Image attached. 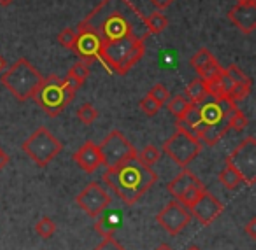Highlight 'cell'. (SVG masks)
Wrapping results in <instances>:
<instances>
[{
	"label": "cell",
	"mask_w": 256,
	"mask_h": 250,
	"mask_svg": "<svg viewBox=\"0 0 256 250\" xmlns=\"http://www.w3.org/2000/svg\"><path fill=\"white\" fill-rule=\"evenodd\" d=\"M144 18L146 16L130 0H102L79 25L96 33L102 44L121 39H139L146 42L150 32Z\"/></svg>",
	"instance_id": "6da1fadb"
},
{
	"label": "cell",
	"mask_w": 256,
	"mask_h": 250,
	"mask_svg": "<svg viewBox=\"0 0 256 250\" xmlns=\"http://www.w3.org/2000/svg\"><path fill=\"white\" fill-rule=\"evenodd\" d=\"M158 180L151 166H146L139 158H132L114 168H107L104 182L114 191L118 198L126 205H136Z\"/></svg>",
	"instance_id": "7a4b0ae2"
},
{
	"label": "cell",
	"mask_w": 256,
	"mask_h": 250,
	"mask_svg": "<svg viewBox=\"0 0 256 250\" xmlns=\"http://www.w3.org/2000/svg\"><path fill=\"white\" fill-rule=\"evenodd\" d=\"M146 54V42L139 39H121L102 44L100 63L116 75H126Z\"/></svg>",
	"instance_id": "3957f363"
},
{
	"label": "cell",
	"mask_w": 256,
	"mask_h": 250,
	"mask_svg": "<svg viewBox=\"0 0 256 250\" xmlns=\"http://www.w3.org/2000/svg\"><path fill=\"white\" fill-rule=\"evenodd\" d=\"M0 81L16 100L26 102L39 91L44 82V75L26 58H20L2 74Z\"/></svg>",
	"instance_id": "277c9868"
},
{
	"label": "cell",
	"mask_w": 256,
	"mask_h": 250,
	"mask_svg": "<svg viewBox=\"0 0 256 250\" xmlns=\"http://www.w3.org/2000/svg\"><path fill=\"white\" fill-rule=\"evenodd\" d=\"M76 93L78 91H74L65 79H60L58 75H50L44 79L34 100L39 103V107L48 116L56 117L70 105V102L76 98Z\"/></svg>",
	"instance_id": "5b68a950"
},
{
	"label": "cell",
	"mask_w": 256,
	"mask_h": 250,
	"mask_svg": "<svg viewBox=\"0 0 256 250\" xmlns=\"http://www.w3.org/2000/svg\"><path fill=\"white\" fill-rule=\"evenodd\" d=\"M23 151L37 166L46 168L64 151V144L46 126H40L23 142Z\"/></svg>",
	"instance_id": "8992f818"
},
{
	"label": "cell",
	"mask_w": 256,
	"mask_h": 250,
	"mask_svg": "<svg viewBox=\"0 0 256 250\" xmlns=\"http://www.w3.org/2000/svg\"><path fill=\"white\" fill-rule=\"evenodd\" d=\"M164 152L181 168H186L202 152V142L188 131L178 128V131L164 144Z\"/></svg>",
	"instance_id": "52a82bcc"
},
{
	"label": "cell",
	"mask_w": 256,
	"mask_h": 250,
	"mask_svg": "<svg viewBox=\"0 0 256 250\" xmlns=\"http://www.w3.org/2000/svg\"><path fill=\"white\" fill-rule=\"evenodd\" d=\"M98 147L100 154H102V165H106L107 168H114V166L137 156L136 147L130 144V140L120 130L110 131Z\"/></svg>",
	"instance_id": "ba28073f"
},
{
	"label": "cell",
	"mask_w": 256,
	"mask_h": 250,
	"mask_svg": "<svg viewBox=\"0 0 256 250\" xmlns=\"http://www.w3.org/2000/svg\"><path fill=\"white\" fill-rule=\"evenodd\" d=\"M224 163H230L248 186L256 182V140L254 137H248L234 149L232 154L226 156Z\"/></svg>",
	"instance_id": "9c48e42d"
},
{
	"label": "cell",
	"mask_w": 256,
	"mask_h": 250,
	"mask_svg": "<svg viewBox=\"0 0 256 250\" xmlns=\"http://www.w3.org/2000/svg\"><path fill=\"white\" fill-rule=\"evenodd\" d=\"M112 201V196L100 186L98 182H90L81 193L76 196V203L81 207V210L90 217H98L100 214L107 210V207Z\"/></svg>",
	"instance_id": "30bf717a"
},
{
	"label": "cell",
	"mask_w": 256,
	"mask_h": 250,
	"mask_svg": "<svg viewBox=\"0 0 256 250\" xmlns=\"http://www.w3.org/2000/svg\"><path fill=\"white\" fill-rule=\"evenodd\" d=\"M193 215L188 207L179 203L178 200L170 201L164 207V210L156 215V222L172 236H178L186 226L192 222Z\"/></svg>",
	"instance_id": "8fae6325"
},
{
	"label": "cell",
	"mask_w": 256,
	"mask_h": 250,
	"mask_svg": "<svg viewBox=\"0 0 256 250\" xmlns=\"http://www.w3.org/2000/svg\"><path fill=\"white\" fill-rule=\"evenodd\" d=\"M100 49H102V40L96 37V33L79 25L76 30L74 46H72L76 56H79V60L82 61L93 63V61H100Z\"/></svg>",
	"instance_id": "7c38bea8"
},
{
	"label": "cell",
	"mask_w": 256,
	"mask_h": 250,
	"mask_svg": "<svg viewBox=\"0 0 256 250\" xmlns=\"http://www.w3.org/2000/svg\"><path fill=\"white\" fill-rule=\"evenodd\" d=\"M224 210V205L214 196L209 191H204L202 196L193 203V207H190L192 215L204 226H209L210 222H214Z\"/></svg>",
	"instance_id": "4fadbf2b"
},
{
	"label": "cell",
	"mask_w": 256,
	"mask_h": 250,
	"mask_svg": "<svg viewBox=\"0 0 256 250\" xmlns=\"http://www.w3.org/2000/svg\"><path fill=\"white\" fill-rule=\"evenodd\" d=\"M190 63H192L193 70L198 74V77L204 79V81L218 77V75H221V72L224 70V68L218 63L214 54L210 53L209 49H206V47L196 51V53L192 56V61H190Z\"/></svg>",
	"instance_id": "5bb4252c"
},
{
	"label": "cell",
	"mask_w": 256,
	"mask_h": 250,
	"mask_svg": "<svg viewBox=\"0 0 256 250\" xmlns=\"http://www.w3.org/2000/svg\"><path fill=\"white\" fill-rule=\"evenodd\" d=\"M74 161L79 165V168L86 173L96 172V168H100L102 165V154H100V147L95 142H86L79 147V151L74 152Z\"/></svg>",
	"instance_id": "9a60e30c"
},
{
	"label": "cell",
	"mask_w": 256,
	"mask_h": 250,
	"mask_svg": "<svg viewBox=\"0 0 256 250\" xmlns=\"http://www.w3.org/2000/svg\"><path fill=\"white\" fill-rule=\"evenodd\" d=\"M228 19L246 35H251L256 30V5L237 4L228 12Z\"/></svg>",
	"instance_id": "2e32d148"
},
{
	"label": "cell",
	"mask_w": 256,
	"mask_h": 250,
	"mask_svg": "<svg viewBox=\"0 0 256 250\" xmlns=\"http://www.w3.org/2000/svg\"><path fill=\"white\" fill-rule=\"evenodd\" d=\"M198 184H202L200 179L188 168V166H186V168L181 170V173H179L172 182L167 184V191L179 201L182 196H184L186 191H190L193 186H198Z\"/></svg>",
	"instance_id": "e0dca14e"
},
{
	"label": "cell",
	"mask_w": 256,
	"mask_h": 250,
	"mask_svg": "<svg viewBox=\"0 0 256 250\" xmlns=\"http://www.w3.org/2000/svg\"><path fill=\"white\" fill-rule=\"evenodd\" d=\"M198 110H200V119L206 126H210V124H218V123H223L226 121L228 117L224 116V112L221 110V105L218 100L210 98V100H206L198 105Z\"/></svg>",
	"instance_id": "ac0fdd59"
},
{
	"label": "cell",
	"mask_w": 256,
	"mask_h": 250,
	"mask_svg": "<svg viewBox=\"0 0 256 250\" xmlns=\"http://www.w3.org/2000/svg\"><path fill=\"white\" fill-rule=\"evenodd\" d=\"M230 126H228V119L223 121V123H218V124H210V126H206L202 130V133L198 135V140L204 142L206 145L209 147H214L224 135L228 133Z\"/></svg>",
	"instance_id": "d6986e66"
},
{
	"label": "cell",
	"mask_w": 256,
	"mask_h": 250,
	"mask_svg": "<svg viewBox=\"0 0 256 250\" xmlns=\"http://www.w3.org/2000/svg\"><path fill=\"white\" fill-rule=\"evenodd\" d=\"M218 180H220L221 186H223L224 189H228V191L237 189V187L244 182V180H242V177H240V173H238L237 170L230 165V163H224V168L220 172Z\"/></svg>",
	"instance_id": "ffe728a7"
},
{
	"label": "cell",
	"mask_w": 256,
	"mask_h": 250,
	"mask_svg": "<svg viewBox=\"0 0 256 250\" xmlns=\"http://www.w3.org/2000/svg\"><path fill=\"white\" fill-rule=\"evenodd\" d=\"M186 98H188L193 105H200V103L207 100L206 84H204V81L200 77L195 79V81H192L188 86H186Z\"/></svg>",
	"instance_id": "44dd1931"
},
{
	"label": "cell",
	"mask_w": 256,
	"mask_h": 250,
	"mask_svg": "<svg viewBox=\"0 0 256 250\" xmlns=\"http://www.w3.org/2000/svg\"><path fill=\"white\" fill-rule=\"evenodd\" d=\"M144 23H146V28H148V32H150V35H158V33L165 32V28L168 26L167 16L162 14L160 11L146 16V18H144Z\"/></svg>",
	"instance_id": "7402d4cb"
},
{
	"label": "cell",
	"mask_w": 256,
	"mask_h": 250,
	"mask_svg": "<svg viewBox=\"0 0 256 250\" xmlns=\"http://www.w3.org/2000/svg\"><path fill=\"white\" fill-rule=\"evenodd\" d=\"M112 217L114 214H109V215H104L100 214L98 217H95V229L98 235H102L104 238H109V236L114 235V231H116L118 224L116 222H112Z\"/></svg>",
	"instance_id": "603a6c76"
},
{
	"label": "cell",
	"mask_w": 256,
	"mask_h": 250,
	"mask_svg": "<svg viewBox=\"0 0 256 250\" xmlns=\"http://www.w3.org/2000/svg\"><path fill=\"white\" fill-rule=\"evenodd\" d=\"M190 105H192V102H190L184 95H176L174 98H170L167 102L168 112H170L172 116H176V119H179V117L184 116V112L190 109Z\"/></svg>",
	"instance_id": "cb8c5ba5"
},
{
	"label": "cell",
	"mask_w": 256,
	"mask_h": 250,
	"mask_svg": "<svg viewBox=\"0 0 256 250\" xmlns=\"http://www.w3.org/2000/svg\"><path fill=\"white\" fill-rule=\"evenodd\" d=\"M137 158H139V161L142 163V165H146V166H154L158 161H160L162 151L156 147V145L150 144V145H146V147H144L140 152H137Z\"/></svg>",
	"instance_id": "d4e9b609"
},
{
	"label": "cell",
	"mask_w": 256,
	"mask_h": 250,
	"mask_svg": "<svg viewBox=\"0 0 256 250\" xmlns=\"http://www.w3.org/2000/svg\"><path fill=\"white\" fill-rule=\"evenodd\" d=\"M251 88H252L251 79H248V81H244V82H235L230 95H228V98L234 100V102H242V100H246L251 95Z\"/></svg>",
	"instance_id": "484cf974"
},
{
	"label": "cell",
	"mask_w": 256,
	"mask_h": 250,
	"mask_svg": "<svg viewBox=\"0 0 256 250\" xmlns=\"http://www.w3.org/2000/svg\"><path fill=\"white\" fill-rule=\"evenodd\" d=\"M96 117H98V110H96L92 103L86 102L78 109V119L81 121L82 124H86V126H92L96 121Z\"/></svg>",
	"instance_id": "4316f807"
},
{
	"label": "cell",
	"mask_w": 256,
	"mask_h": 250,
	"mask_svg": "<svg viewBox=\"0 0 256 250\" xmlns=\"http://www.w3.org/2000/svg\"><path fill=\"white\" fill-rule=\"evenodd\" d=\"M90 65L92 63H88V61H82V60L78 61L76 65H72L67 75L72 79H76L78 82H81V84H84L86 79L90 77Z\"/></svg>",
	"instance_id": "83f0119b"
},
{
	"label": "cell",
	"mask_w": 256,
	"mask_h": 250,
	"mask_svg": "<svg viewBox=\"0 0 256 250\" xmlns=\"http://www.w3.org/2000/svg\"><path fill=\"white\" fill-rule=\"evenodd\" d=\"M36 231H37V235H39L40 238L50 240L51 236H53L54 233H56V224H54L53 219H50V217H42V219H39V221H37V224H36Z\"/></svg>",
	"instance_id": "f1b7e54d"
},
{
	"label": "cell",
	"mask_w": 256,
	"mask_h": 250,
	"mask_svg": "<svg viewBox=\"0 0 256 250\" xmlns=\"http://www.w3.org/2000/svg\"><path fill=\"white\" fill-rule=\"evenodd\" d=\"M248 124H249L248 116H246V114L242 112V110H238V109L235 110L230 117H228V126H230V130H234V131L246 130V128H248Z\"/></svg>",
	"instance_id": "f546056e"
},
{
	"label": "cell",
	"mask_w": 256,
	"mask_h": 250,
	"mask_svg": "<svg viewBox=\"0 0 256 250\" xmlns=\"http://www.w3.org/2000/svg\"><path fill=\"white\" fill-rule=\"evenodd\" d=\"M139 107H140V110H142V112L146 114V116L153 117V116H156V114L160 112V109H162L164 105H162L160 102H156L154 98H151L150 95H146L142 100H140Z\"/></svg>",
	"instance_id": "4dcf8cb0"
},
{
	"label": "cell",
	"mask_w": 256,
	"mask_h": 250,
	"mask_svg": "<svg viewBox=\"0 0 256 250\" xmlns=\"http://www.w3.org/2000/svg\"><path fill=\"white\" fill-rule=\"evenodd\" d=\"M148 95H150L151 98L156 100V102H160L162 105H165V103L170 100V91H168L164 84H154L153 88L150 89V93H148Z\"/></svg>",
	"instance_id": "1f68e13d"
},
{
	"label": "cell",
	"mask_w": 256,
	"mask_h": 250,
	"mask_svg": "<svg viewBox=\"0 0 256 250\" xmlns=\"http://www.w3.org/2000/svg\"><path fill=\"white\" fill-rule=\"evenodd\" d=\"M74 40H76V30H72V28L62 30L60 35H58V42H60V46L65 47V49H70L72 51Z\"/></svg>",
	"instance_id": "d6a6232c"
},
{
	"label": "cell",
	"mask_w": 256,
	"mask_h": 250,
	"mask_svg": "<svg viewBox=\"0 0 256 250\" xmlns=\"http://www.w3.org/2000/svg\"><path fill=\"white\" fill-rule=\"evenodd\" d=\"M224 72H226V75L234 82H244V81H248V79H249L248 75L242 72V68L238 67V65H235V63L228 65V68H224Z\"/></svg>",
	"instance_id": "836d02e7"
},
{
	"label": "cell",
	"mask_w": 256,
	"mask_h": 250,
	"mask_svg": "<svg viewBox=\"0 0 256 250\" xmlns=\"http://www.w3.org/2000/svg\"><path fill=\"white\" fill-rule=\"evenodd\" d=\"M95 250H124V249L120 245V242H116L112 236H109V238L104 240V242L100 243V245L96 247Z\"/></svg>",
	"instance_id": "e575fe53"
},
{
	"label": "cell",
	"mask_w": 256,
	"mask_h": 250,
	"mask_svg": "<svg viewBox=\"0 0 256 250\" xmlns=\"http://www.w3.org/2000/svg\"><path fill=\"white\" fill-rule=\"evenodd\" d=\"M254 226H256V217H252L251 221L246 224V233L249 235V238L251 240H256V229H254Z\"/></svg>",
	"instance_id": "d590c367"
},
{
	"label": "cell",
	"mask_w": 256,
	"mask_h": 250,
	"mask_svg": "<svg viewBox=\"0 0 256 250\" xmlns=\"http://www.w3.org/2000/svg\"><path fill=\"white\" fill-rule=\"evenodd\" d=\"M172 2H174V0H151V4H153L158 11H164V9H167Z\"/></svg>",
	"instance_id": "8d00e7d4"
},
{
	"label": "cell",
	"mask_w": 256,
	"mask_h": 250,
	"mask_svg": "<svg viewBox=\"0 0 256 250\" xmlns=\"http://www.w3.org/2000/svg\"><path fill=\"white\" fill-rule=\"evenodd\" d=\"M9 161H11V156H9L4 149H0V170H4L6 166L9 165Z\"/></svg>",
	"instance_id": "74e56055"
},
{
	"label": "cell",
	"mask_w": 256,
	"mask_h": 250,
	"mask_svg": "<svg viewBox=\"0 0 256 250\" xmlns=\"http://www.w3.org/2000/svg\"><path fill=\"white\" fill-rule=\"evenodd\" d=\"M237 4H242V5H256V0H237Z\"/></svg>",
	"instance_id": "f35d334b"
},
{
	"label": "cell",
	"mask_w": 256,
	"mask_h": 250,
	"mask_svg": "<svg viewBox=\"0 0 256 250\" xmlns=\"http://www.w3.org/2000/svg\"><path fill=\"white\" fill-rule=\"evenodd\" d=\"M6 67H8V63H6V60H4V56L0 54V74L6 70Z\"/></svg>",
	"instance_id": "ab89813d"
},
{
	"label": "cell",
	"mask_w": 256,
	"mask_h": 250,
	"mask_svg": "<svg viewBox=\"0 0 256 250\" xmlns=\"http://www.w3.org/2000/svg\"><path fill=\"white\" fill-rule=\"evenodd\" d=\"M154 250H174V249H172V247L168 245V243H162V245H160V247H156Z\"/></svg>",
	"instance_id": "60d3db41"
},
{
	"label": "cell",
	"mask_w": 256,
	"mask_h": 250,
	"mask_svg": "<svg viewBox=\"0 0 256 250\" xmlns=\"http://www.w3.org/2000/svg\"><path fill=\"white\" fill-rule=\"evenodd\" d=\"M12 2H14V0H0V5H2V7H8V5H11Z\"/></svg>",
	"instance_id": "b9f144b4"
},
{
	"label": "cell",
	"mask_w": 256,
	"mask_h": 250,
	"mask_svg": "<svg viewBox=\"0 0 256 250\" xmlns=\"http://www.w3.org/2000/svg\"><path fill=\"white\" fill-rule=\"evenodd\" d=\"M186 250H202L198 245H190V247H186Z\"/></svg>",
	"instance_id": "7bdbcfd3"
}]
</instances>
